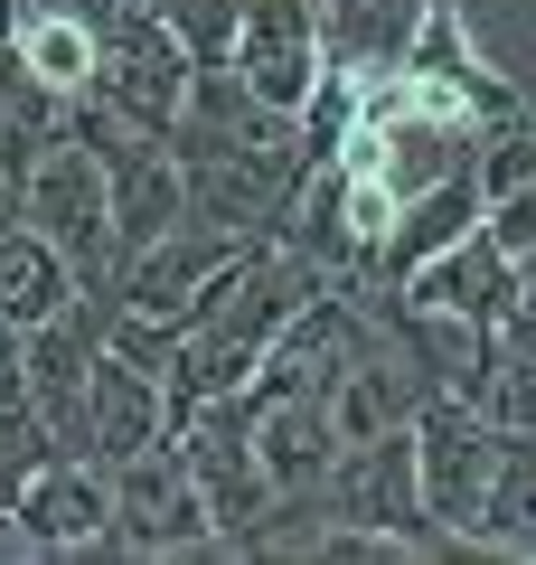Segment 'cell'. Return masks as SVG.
I'll return each mask as SVG.
<instances>
[{
    "mask_svg": "<svg viewBox=\"0 0 536 565\" xmlns=\"http://www.w3.org/2000/svg\"><path fill=\"white\" fill-rule=\"evenodd\" d=\"M170 452L189 462V481H199L226 556H264V527H274L282 500H274V481H264V462H255V415H245L236 386H217V396L189 405V415L170 424Z\"/></svg>",
    "mask_w": 536,
    "mask_h": 565,
    "instance_id": "cell-1",
    "label": "cell"
},
{
    "mask_svg": "<svg viewBox=\"0 0 536 565\" xmlns=\"http://www.w3.org/2000/svg\"><path fill=\"white\" fill-rule=\"evenodd\" d=\"M20 217L39 226L66 264H76L85 292H104V302H114V274H122V255H114V180H104V161L66 132V122L39 141V161H29Z\"/></svg>",
    "mask_w": 536,
    "mask_h": 565,
    "instance_id": "cell-2",
    "label": "cell"
},
{
    "mask_svg": "<svg viewBox=\"0 0 536 565\" xmlns=\"http://www.w3.org/2000/svg\"><path fill=\"white\" fill-rule=\"evenodd\" d=\"M415 490H424V519L452 537V556L480 546V509H490V471H499V424L480 415L471 396H442L424 386L415 396Z\"/></svg>",
    "mask_w": 536,
    "mask_h": 565,
    "instance_id": "cell-3",
    "label": "cell"
},
{
    "mask_svg": "<svg viewBox=\"0 0 536 565\" xmlns=\"http://www.w3.org/2000/svg\"><path fill=\"white\" fill-rule=\"evenodd\" d=\"M320 519L339 527H386V537H405L415 556H452V537H442L433 519H424V490H415V434H367V444H339L330 471H320L311 490Z\"/></svg>",
    "mask_w": 536,
    "mask_h": 565,
    "instance_id": "cell-4",
    "label": "cell"
},
{
    "mask_svg": "<svg viewBox=\"0 0 536 565\" xmlns=\"http://www.w3.org/2000/svg\"><path fill=\"white\" fill-rule=\"evenodd\" d=\"M95 39H104V57H95V95L114 104L122 122H141L151 141H170L179 95H189V47H179V29L160 20L151 0H122Z\"/></svg>",
    "mask_w": 536,
    "mask_h": 565,
    "instance_id": "cell-5",
    "label": "cell"
},
{
    "mask_svg": "<svg viewBox=\"0 0 536 565\" xmlns=\"http://www.w3.org/2000/svg\"><path fill=\"white\" fill-rule=\"evenodd\" d=\"M114 556H226L217 519L170 444L114 462Z\"/></svg>",
    "mask_w": 536,
    "mask_h": 565,
    "instance_id": "cell-6",
    "label": "cell"
},
{
    "mask_svg": "<svg viewBox=\"0 0 536 565\" xmlns=\"http://www.w3.org/2000/svg\"><path fill=\"white\" fill-rule=\"evenodd\" d=\"M226 66L245 76V95H255L264 114L292 122L301 104H311L320 66H330V47H320V0H245Z\"/></svg>",
    "mask_w": 536,
    "mask_h": 565,
    "instance_id": "cell-7",
    "label": "cell"
},
{
    "mask_svg": "<svg viewBox=\"0 0 536 565\" xmlns=\"http://www.w3.org/2000/svg\"><path fill=\"white\" fill-rule=\"evenodd\" d=\"M104 321H114V302H104V292H76L66 311H47L20 340V386H29V405L57 424L66 452H85V377H95V359H104Z\"/></svg>",
    "mask_w": 536,
    "mask_h": 565,
    "instance_id": "cell-8",
    "label": "cell"
},
{
    "mask_svg": "<svg viewBox=\"0 0 536 565\" xmlns=\"http://www.w3.org/2000/svg\"><path fill=\"white\" fill-rule=\"evenodd\" d=\"M20 527L29 556H114V471L95 452H47L20 490Z\"/></svg>",
    "mask_w": 536,
    "mask_h": 565,
    "instance_id": "cell-9",
    "label": "cell"
},
{
    "mask_svg": "<svg viewBox=\"0 0 536 565\" xmlns=\"http://www.w3.org/2000/svg\"><path fill=\"white\" fill-rule=\"evenodd\" d=\"M424 311H452V321H480V330H517L527 321V274H517V255H499L490 226H471V236H452L433 264H424L415 282H405Z\"/></svg>",
    "mask_w": 536,
    "mask_h": 565,
    "instance_id": "cell-10",
    "label": "cell"
},
{
    "mask_svg": "<svg viewBox=\"0 0 536 565\" xmlns=\"http://www.w3.org/2000/svg\"><path fill=\"white\" fill-rule=\"evenodd\" d=\"M151 444H170V386L104 340L95 377H85V452L114 471V462H132V452H151Z\"/></svg>",
    "mask_w": 536,
    "mask_h": 565,
    "instance_id": "cell-11",
    "label": "cell"
},
{
    "mask_svg": "<svg viewBox=\"0 0 536 565\" xmlns=\"http://www.w3.org/2000/svg\"><path fill=\"white\" fill-rule=\"evenodd\" d=\"M245 396V386H236ZM245 415H255V462L264 481H274V500H311L320 471H330L339 434H330V396L320 386H292V396H245Z\"/></svg>",
    "mask_w": 536,
    "mask_h": 565,
    "instance_id": "cell-12",
    "label": "cell"
},
{
    "mask_svg": "<svg viewBox=\"0 0 536 565\" xmlns=\"http://www.w3.org/2000/svg\"><path fill=\"white\" fill-rule=\"evenodd\" d=\"M480 226V189H471V170H452V180L442 189H424V199H405V217H396V236L377 245V255H367V274H349V282H415L424 264L442 255V245L452 236H471Z\"/></svg>",
    "mask_w": 536,
    "mask_h": 565,
    "instance_id": "cell-13",
    "label": "cell"
},
{
    "mask_svg": "<svg viewBox=\"0 0 536 565\" xmlns=\"http://www.w3.org/2000/svg\"><path fill=\"white\" fill-rule=\"evenodd\" d=\"M424 10H433V0H320V47H330L349 76H386V66H405Z\"/></svg>",
    "mask_w": 536,
    "mask_h": 565,
    "instance_id": "cell-14",
    "label": "cell"
},
{
    "mask_svg": "<svg viewBox=\"0 0 536 565\" xmlns=\"http://www.w3.org/2000/svg\"><path fill=\"white\" fill-rule=\"evenodd\" d=\"M95 57H104L95 20H76L66 0H29L20 10V66L47 95H85V85H95Z\"/></svg>",
    "mask_w": 536,
    "mask_h": 565,
    "instance_id": "cell-15",
    "label": "cell"
},
{
    "mask_svg": "<svg viewBox=\"0 0 536 565\" xmlns=\"http://www.w3.org/2000/svg\"><path fill=\"white\" fill-rule=\"evenodd\" d=\"M76 292H85L76 264H66L39 226H10V236H0V311H10L20 330H39L47 311H66Z\"/></svg>",
    "mask_w": 536,
    "mask_h": 565,
    "instance_id": "cell-16",
    "label": "cell"
},
{
    "mask_svg": "<svg viewBox=\"0 0 536 565\" xmlns=\"http://www.w3.org/2000/svg\"><path fill=\"white\" fill-rule=\"evenodd\" d=\"M471 556H527L536 565V434H499V471H490V509H480Z\"/></svg>",
    "mask_w": 536,
    "mask_h": 565,
    "instance_id": "cell-17",
    "label": "cell"
},
{
    "mask_svg": "<svg viewBox=\"0 0 536 565\" xmlns=\"http://www.w3.org/2000/svg\"><path fill=\"white\" fill-rule=\"evenodd\" d=\"M151 10L179 29L189 66H226V47H236V20H245V0H151Z\"/></svg>",
    "mask_w": 536,
    "mask_h": 565,
    "instance_id": "cell-18",
    "label": "cell"
},
{
    "mask_svg": "<svg viewBox=\"0 0 536 565\" xmlns=\"http://www.w3.org/2000/svg\"><path fill=\"white\" fill-rule=\"evenodd\" d=\"M480 415H490L499 434H536V349L499 340V377H490V396H480Z\"/></svg>",
    "mask_w": 536,
    "mask_h": 565,
    "instance_id": "cell-19",
    "label": "cell"
},
{
    "mask_svg": "<svg viewBox=\"0 0 536 565\" xmlns=\"http://www.w3.org/2000/svg\"><path fill=\"white\" fill-rule=\"evenodd\" d=\"M480 226H490L499 255H536V180H527V189H508L499 207H480Z\"/></svg>",
    "mask_w": 536,
    "mask_h": 565,
    "instance_id": "cell-20",
    "label": "cell"
},
{
    "mask_svg": "<svg viewBox=\"0 0 536 565\" xmlns=\"http://www.w3.org/2000/svg\"><path fill=\"white\" fill-rule=\"evenodd\" d=\"M29 556V527H20V509H0V565H20Z\"/></svg>",
    "mask_w": 536,
    "mask_h": 565,
    "instance_id": "cell-21",
    "label": "cell"
},
{
    "mask_svg": "<svg viewBox=\"0 0 536 565\" xmlns=\"http://www.w3.org/2000/svg\"><path fill=\"white\" fill-rule=\"evenodd\" d=\"M10 226H29V217H20V180L0 170V236H10Z\"/></svg>",
    "mask_w": 536,
    "mask_h": 565,
    "instance_id": "cell-22",
    "label": "cell"
},
{
    "mask_svg": "<svg viewBox=\"0 0 536 565\" xmlns=\"http://www.w3.org/2000/svg\"><path fill=\"white\" fill-rule=\"evenodd\" d=\"M20 340H29V330L10 321V311H0V367H20Z\"/></svg>",
    "mask_w": 536,
    "mask_h": 565,
    "instance_id": "cell-23",
    "label": "cell"
},
{
    "mask_svg": "<svg viewBox=\"0 0 536 565\" xmlns=\"http://www.w3.org/2000/svg\"><path fill=\"white\" fill-rule=\"evenodd\" d=\"M20 10H29V0H0V39H20Z\"/></svg>",
    "mask_w": 536,
    "mask_h": 565,
    "instance_id": "cell-24",
    "label": "cell"
},
{
    "mask_svg": "<svg viewBox=\"0 0 536 565\" xmlns=\"http://www.w3.org/2000/svg\"><path fill=\"white\" fill-rule=\"evenodd\" d=\"M527 132H536V104H527Z\"/></svg>",
    "mask_w": 536,
    "mask_h": 565,
    "instance_id": "cell-25",
    "label": "cell"
}]
</instances>
